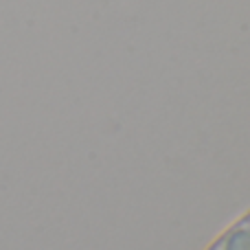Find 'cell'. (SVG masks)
<instances>
[{"label": "cell", "mask_w": 250, "mask_h": 250, "mask_svg": "<svg viewBox=\"0 0 250 250\" xmlns=\"http://www.w3.org/2000/svg\"><path fill=\"white\" fill-rule=\"evenodd\" d=\"M208 250H250V211L224 230Z\"/></svg>", "instance_id": "1"}]
</instances>
